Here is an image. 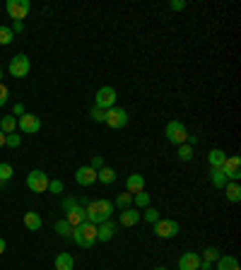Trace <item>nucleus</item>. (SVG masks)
I'll return each mask as SVG.
<instances>
[{"label": "nucleus", "mask_w": 241, "mask_h": 270, "mask_svg": "<svg viewBox=\"0 0 241 270\" xmlns=\"http://www.w3.org/2000/svg\"><path fill=\"white\" fill-rule=\"evenodd\" d=\"M116 207L111 200L106 198H101V200H89V205L85 207V217H87V222L92 225H101V222H106L111 220V212H113Z\"/></svg>", "instance_id": "obj_1"}, {"label": "nucleus", "mask_w": 241, "mask_h": 270, "mask_svg": "<svg viewBox=\"0 0 241 270\" xmlns=\"http://www.w3.org/2000/svg\"><path fill=\"white\" fill-rule=\"evenodd\" d=\"M73 241H75L77 246H82V249L94 246V244H97V225H92V222H82L80 227L73 229Z\"/></svg>", "instance_id": "obj_2"}, {"label": "nucleus", "mask_w": 241, "mask_h": 270, "mask_svg": "<svg viewBox=\"0 0 241 270\" xmlns=\"http://www.w3.org/2000/svg\"><path fill=\"white\" fill-rule=\"evenodd\" d=\"M164 135H166V140L171 142V145H184L188 138V130L186 126L181 123V121H169L166 123V128H164Z\"/></svg>", "instance_id": "obj_3"}, {"label": "nucleus", "mask_w": 241, "mask_h": 270, "mask_svg": "<svg viewBox=\"0 0 241 270\" xmlns=\"http://www.w3.org/2000/svg\"><path fill=\"white\" fill-rule=\"evenodd\" d=\"M128 111L126 109H120V106H111L109 111H106V119H104V123L109 126V128L113 130H118V128H126L128 126Z\"/></svg>", "instance_id": "obj_4"}, {"label": "nucleus", "mask_w": 241, "mask_h": 270, "mask_svg": "<svg viewBox=\"0 0 241 270\" xmlns=\"http://www.w3.org/2000/svg\"><path fill=\"white\" fill-rule=\"evenodd\" d=\"M5 10H8V15H10L15 22H22L27 15H29V10H32V3L29 0H8L5 3Z\"/></svg>", "instance_id": "obj_5"}, {"label": "nucleus", "mask_w": 241, "mask_h": 270, "mask_svg": "<svg viewBox=\"0 0 241 270\" xmlns=\"http://www.w3.org/2000/svg\"><path fill=\"white\" fill-rule=\"evenodd\" d=\"M48 176H46V172H41V169H34V172L27 174V186H29V191H34V193H46L48 191Z\"/></svg>", "instance_id": "obj_6"}, {"label": "nucleus", "mask_w": 241, "mask_h": 270, "mask_svg": "<svg viewBox=\"0 0 241 270\" xmlns=\"http://www.w3.org/2000/svg\"><path fill=\"white\" fill-rule=\"evenodd\" d=\"M116 89L111 85H106V87H101L97 94H94V106L97 109H104V111H109L111 106H116Z\"/></svg>", "instance_id": "obj_7"}, {"label": "nucleus", "mask_w": 241, "mask_h": 270, "mask_svg": "<svg viewBox=\"0 0 241 270\" xmlns=\"http://www.w3.org/2000/svg\"><path fill=\"white\" fill-rule=\"evenodd\" d=\"M29 70H32V63H29L27 53H17L10 61V75L12 77H27Z\"/></svg>", "instance_id": "obj_8"}, {"label": "nucleus", "mask_w": 241, "mask_h": 270, "mask_svg": "<svg viewBox=\"0 0 241 270\" xmlns=\"http://www.w3.org/2000/svg\"><path fill=\"white\" fill-rule=\"evenodd\" d=\"M152 227H154V234L159 239H174L178 234V222L176 220H159Z\"/></svg>", "instance_id": "obj_9"}, {"label": "nucleus", "mask_w": 241, "mask_h": 270, "mask_svg": "<svg viewBox=\"0 0 241 270\" xmlns=\"http://www.w3.org/2000/svg\"><path fill=\"white\" fill-rule=\"evenodd\" d=\"M219 172L227 176V181H239L241 179V159L239 157H227L224 164L219 167Z\"/></svg>", "instance_id": "obj_10"}, {"label": "nucleus", "mask_w": 241, "mask_h": 270, "mask_svg": "<svg viewBox=\"0 0 241 270\" xmlns=\"http://www.w3.org/2000/svg\"><path fill=\"white\" fill-rule=\"evenodd\" d=\"M17 128L27 133V135H34V133H39L41 130V119L39 116H34V114H24L17 119Z\"/></svg>", "instance_id": "obj_11"}, {"label": "nucleus", "mask_w": 241, "mask_h": 270, "mask_svg": "<svg viewBox=\"0 0 241 270\" xmlns=\"http://www.w3.org/2000/svg\"><path fill=\"white\" fill-rule=\"evenodd\" d=\"M116 232H118V225L111 222V220H106V222L97 225V241H111Z\"/></svg>", "instance_id": "obj_12"}, {"label": "nucleus", "mask_w": 241, "mask_h": 270, "mask_svg": "<svg viewBox=\"0 0 241 270\" xmlns=\"http://www.w3.org/2000/svg\"><path fill=\"white\" fill-rule=\"evenodd\" d=\"M75 181L80 186H92L94 181H97V172L89 167V164H85V167H80L75 172Z\"/></svg>", "instance_id": "obj_13"}, {"label": "nucleus", "mask_w": 241, "mask_h": 270, "mask_svg": "<svg viewBox=\"0 0 241 270\" xmlns=\"http://www.w3.org/2000/svg\"><path fill=\"white\" fill-rule=\"evenodd\" d=\"M178 270H200V256L193 251H186L178 258Z\"/></svg>", "instance_id": "obj_14"}, {"label": "nucleus", "mask_w": 241, "mask_h": 270, "mask_svg": "<svg viewBox=\"0 0 241 270\" xmlns=\"http://www.w3.org/2000/svg\"><path fill=\"white\" fill-rule=\"evenodd\" d=\"M126 191L128 193H143L145 191V176L143 174H131L128 179H126Z\"/></svg>", "instance_id": "obj_15"}, {"label": "nucleus", "mask_w": 241, "mask_h": 270, "mask_svg": "<svg viewBox=\"0 0 241 270\" xmlns=\"http://www.w3.org/2000/svg\"><path fill=\"white\" fill-rule=\"evenodd\" d=\"M138 222H140V210H138V207H128V210H120L118 225H123V227H135Z\"/></svg>", "instance_id": "obj_16"}, {"label": "nucleus", "mask_w": 241, "mask_h": 270, "mask_svg": "<svg viewBox=\"0 0 241 270\" xmlns=\"http://www.w3.org/2000/svg\"><path fill=\"white\" fill-rule=\"evenodd\" d=\"M66 222H68V225H70L73 229L80 227L82 222H87V217H85V207L75 205L73 210H68V212H66Z\"/></svg>", "instance_id": "obj_17"}, {"label": "nucleus", "mask_w": 241, "mask_h": 270, "mask_svg": "<svg viewBox=\"0 0 241 270\" xmlns=\"http://www.w3.org/2000/svg\"><path fill=\"white\" fill-rule=\"evenodd\" d=\"M222 191H224V195H227V200H229V203H239V200H241V186H239V181H227V186H224Z\"/></svg>", "instance_id": "obj_18"}, {"label": "nucleus", "mask_w": 241, "mask_h": 270, "mask_svg": "<svg viewBox=\"0 0 241 270\" xmlns=\"http://www.w3.org/2000/svg\"><path fill=\"white\" fill-rule=\"evenodd\" d=\"M41 215L39 212H34V210H29V212H24V227L29 229V232H39L41 229Z\"/></svg>", "instance_id": "obj_19"}, {"label": "nucleus", "mask_w": 241, "mask_h": 270, "mask_svg": "<svg viewBox=\"0 0 241 270\" xmlns=\"http://www.w3.org/2000/svg\"><path fill=\"white\" fill-rule=\"evenodd\" d=\"M73 268H75V258H73V253L63 251V253H58V256H55V270H73Z\"/></svg>", "instance_id": "obj_20"}, {"label": "nucleus", "mask_w": 241, "mask_h": 270, "mask_svg": "<svg viewBox=\"0 0 241 270\" xmlns=\"http://www.w3.org/2000/svg\"><path fill=\"white\" fill-rule=\"evenodd\" d=\"M224 159H227V152L219 150V147H215V150H210V152H208L210 169H217V167H222V164H224Z\"/></svg>", "instance_id": "obj_21"}, {"label": "nucleus", "mask_w": 241, "mask_h": 270, "mask_svg": "<svg viewBox=\"0 0 241 270\" xmlns=\"http://www.w3.org/2000/svg\"><path fill=\"white\" fill-rule=\"evenodd\" d=\"M219 256H222V251L217 249V246H208V249L203 251V256H200V260L203 263H208V265H212V263H217Z\"/></svg>", "instance_id": "obj_22"}, {"label": "nucleus", "mask_w": 241, "mask_h": 270, "mask_svg": "<svg viewBox=\"0 0 241 270\" xmlns=\"http://www.w3.org/2000/svg\"><path fill=\"white\" fill-rule=\"evenodd\" d=\"M140 220H145L147 225H157L162 217H159V210H157V207L150 205V207H145L143 212H140Z\"/></svg>", "instance_id": "obj_23"}, {"label": "nucleus", "mask_w": 241, "mask_h": 270, "mask_svg": "<svg viewBox=\"0 0 241 270\" xmlns=\"http://www.w3.org/2000/svg\"><path fill=\"white\" fill-rule=\"evenodd\" d=\"M113 207H118V210H128V207H133V193H118L116 195V200H113Z\"/></svg>", "instance_id": "obj_24"}, {"label": "nucleus", "mask_w": 241, "mask_h": 270, "mask_svg": "<svg viewBox=\"0 0 241 270\" xmlns=\"http://www.w3.org/2000/svg\"><path fill=\"white\" fill-rule=\"evenodd\" d=\"M0 130H3V133H5V135H10V133H15V130H17V119H15V116H3V119H0Z\"/></svg>", "instance_id": "obj_25"}, {"label": "nucleus", "mask_w": 241, "mask_h": 270, "mask_svg": "<svg viewBox=\"0 0 241 270\" xmlns=\"http://www.w3.org/2000/svg\"><path fill=\"white\" fill-rule=\"evenodd\" d=\"M97 181H101V184H113V181H116V172H113L111 167H101L97 172Z\"/></svg>", "instance_id": "obj_26"}, {"label": "nucleus", "mask_w": 241, "mask_h": 270, "mask_svg": "<svg viewBox=\"0 0 241 270\" xmlns=\"http://www.w3.org/2000/svg\"><path fill=\"white\" fill-rule=\"evenodd\" d=\"M210 181H212L215 188H224L227 186V176L219 172V167H217V169H210Z\"/></svg>", "instance_id": "obj_27"}, {"label": "nucleus", "mask_w": 241, "mask_h": 270, "mask_svg": "<svg viewBox=\"0 0 241 270\" xmlns=\"http://www.w3.org/2000/svg\"><path fill=\"white\" fill-rule=\"evenodd\" d=\"M53 229H55V232H58V234H61L63 239H73V227L68 225L66 220H58V222L53 225Z\"/></svg>", "instance_id": "obj_28"}, {"label": "nucleus", "mask_w": 241, "mask_h": 270, "mask_svg": "<svg viewBox=\"0 0 241 270\" xmlns=\"http://www.w3.org/2000/svg\"><path fill=\"white\" fill-rule=\"evenodd\" d=\"M133 205L140 207V210H145V207H150V193H135L133 195Z\"/></svg>", "instance_id": "obj_29"}, {"label": "nucleus", "mask_w": 241, "mask_h": 270, "mask_svg": "<svg viewBox=\"0 0 241 270\" xmlns=\"http://www.w3.org/2000/svg\"><path fill=\"white\" fill-rule=\"evenodd\" d=\"M12 39H15V34H12L10 27L0 24V46H8V43H12Z\"/></svg>", "instance_id": "obj_30"}, {"label": "nucleus", "mask_w": 241, "mask_h": 270, "mask_svg": "<svg viewBox=\"0 0 241 270\" xmlns=\"http://www.w3.org/2000/svg\"><path fill=\"white\" fill-rule=\"evenodd\" d=\"M178 159H181V162H191V159H193V147H188L186 142L178 145Z\"/></svg>", "instance_id": "obj_31"}, {"label": "nucleus", "mask_w": 241, "mask_h": 270, "mask_svg": "<svg viewBox=\"0 0 241 270\" xmlns=\"http://www.w3.org/2000/svg\"><path fill=\"white\" fill-rule=\"evenodd\" d=\"M12 174H15V169H12L8 162L0 164V181H5V184H8V181L12 179Z\"/></svg>", "instance_id": "obj_32"}, {"label": "nucleus", "mask_w": 241, "mask_h": 270, "mask_svg": "<svg viewBox=\"0 0 241 270\" xmlns=\"http://www.w3.org/2000/svg\"><path fill=\"white\" fill-rule=\"evenodd\" d=\"M5 145H8V147H12V150H15V147H20V145H22V135H17V133L5 135Z\"/></svg>", "instance_id": "obj_33"}, {"label": "nucleus", "mask_w": 241, "mask_h": 270, "mask_svg": "<svg viewBox=\"0 0 241 270\" xmlns=\"http://www.w3.org/2000/svg\"><path fill=\"white\" fill-rule=\"evenodd\" d=\"M104 119H106V111L104 109H92V121H97V123H104Z\"/></svg>", "instance_id": "obj_34"}, {"label": "nucleus", "mask_w": 241, "mask_h": 270, "mask_svg": "<svg viewBox=\"0 0 241 270\" xmlns=\"http://www.w3.org/2000/svg\"><path fill=\"white\" fill-rule=\"evenodd\" d=\"M63 188H66V186H63V181H58V179L48 181V191H51V193H63Z\"/></svg>", "instance_id": "obj_35"}, {"label": "nucleus", "mask_w": 241, "mask_h": 270, "mask_svg": "<svg viewBox=\"0 0 241 270\" xmlns=\"http://www.w3.org/2000/svg\"><path fill=\"white\" fill-rule=\"evenodd\" d=\"M89 167H92L94 172H99L101 167H106V164H104V157H101V154H94V157H92V162H89Z\"/></svg>", "instance_id": "obj_36"}, {"label": "nucleus", "mask_w": 241, "mask_h": 270, "mask_svg": "<svg viewBox=\"0 0 241 270\" xmlns=\"http://www.w3.org/2000/svg\"><path fill=\"white\" fill-rule=\"evenodd\" d=\"M8 97H10V89H8V87H5L3 82H0V109L5 106V104H8Z\"/></svg>", "instance_id": "obj_37"}, {"label": "nucleus", "mask_w": 241, "mask_h": 270, "mask_svg": "<svg viewBox=\"0 0 241 270\" xmlns=\"http://www.w3.org/2000/svg\"><path fill=\"white\" fill-rule=\"evenodd\" d=\"M184 8H186V0H171L169 3V10L171 12H181Z\"/></svg>", "instance_id": "obj_38"}, {"label": "nucleus", "mask_w": 241, "mask_h": 270, "mask_svg": "<svg viewBox=\"0 0 241 270\" xmlns=\"http://www.w3.org/2000/svg\"><path fill=\"white\" fill-rule=\"evenodd\" d=\"M61 205H63V210H73V207L77 205V198H70V195H68V198H63V203H61Z\"/></svg>", "instance_id": "obj_39"}, {"label": "nucleus", "mask_w": 241, "mask_h": 270, "mask_svg": "<svg viewBox=\"0 0 241 270\" xmlns=\"http://www.w3.org/2000/svg\"><path fill=\"white\" fill-rule=\"evenodd\" d=\"M24 114H27L24 104H15V109H12V116H15V119H20V116H24Z\"/></svg>", "instance_id": "obj_40"}, {"label": "nucleus", "mask_w": 241, "mask_h": 270, "mask_svg": "<svg viewBox=\"0 0 241 270\" xmlns=\"http://www.w3.org/2000/svg\"><path fill=\"white\" fill-rule=\"evenodd\" d=\"M12 29V34H20V32H24V22H15V24H12L10 27Z\"/></svg>", "instance_id": "obj_41"}, {"label": "nucleus", "mask_w": 241, "mask_h": 270, "mask_svg": "<svg viewBox=\"0 0 241 270\" xmlns=\"http://www.w3.org/2000/svg\"><path fill=\"white\" fill-rule=\"evenodd\" d=\"M5 249H8V244H5V239L0 237V256H3V253H5Z\"/></svg>", "instance_id": "obj_42"}, {"label": "nucleus", "mask_w": 241, "mask_h": 270, "mask_svg": "<svg viewBox=\"0 0 241 270\" xmlns=\"http://www.w3.org/2000/svg\"><path fill=\"white\" fill-rule=\"evenodd\" d=\"M0 147H5V133L0 130Z\"/></svg>", "instance_id": "obj_43"}, {"label": "nucleus", "mask_w": 241, "mask_h": 270, "mask_svg": "<svg viewBox=\"0 0 241 270\" xmlns=\"http://www.w3.org/2000/svg\"><path fill=\"white\" fill-rule=\"evenodd\" d=\"M5 186H8V184H5V181H0V191H3V188H5Z\"/></svg>", "instance_id": "obj_44"}, {"label": "nucleus", "mask_w": 241, "mask_h": 270, "mask_svg": "<svg viewBox=\"0 0 241 270\" xmlns=\"http://www.w3.org/2000/svg\"><path fill=\"white\" fill-rule=\"evenodd\" d=\"M0 82H3V68H0Z\"/></svg>", "instance_id": "obj_45"}, {"label": "nucleus", "mask_w": 241, "mask_h": 270, "mask_svg": "<svg viewBox=\"0 0 241 270\" xmlns=\"http://www.w3.org/2000/svg\"><path fill=\"white\" fill-rule=\"evenodd\" d=\"M154 270H169V268H162V265H159V268H154Z\"/></svg>", "instance_id": "obj_46"}, {"label": "nucleus", "mask_w": 241, "mask_h": 270, "mask_svg": "<svg viewBox=\"0 0 241 270\" xmlns=\"http://www.w3.org/2000/svg\"><path fill=\"white\" fill-rule=\"evenodd\" d=\"M210 270H212V268H210Z\"/></svg>", "instance_id": "obj_47"}]
</instances>
